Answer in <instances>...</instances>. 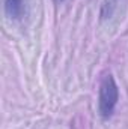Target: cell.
I'll return each mask as SVG.
<instances>
[{
  "label": "cell",
  "instance_id": "7a4b0ae2",
  "mask_svg": "<svg viewBox=\"0 0 128 129\" xmlns=\"http://www.w3.org/2000/svg\"><path fill=\"white\" fill-rule=\"evenodd\" d=\"M3 11L9 21L20 23L29 15V0H3Z\"/></svg>",
  "mask_w": 128,
  "mask_h": 129
},
{
  "label": "cell",
  "instance_id": "3957f363",
  "mask_svg": "<svg viewBox=\"0 0 128 129\" xmlns=\"http://www.w3.org/2000/svg\"><path fill=\"white\" fill-rule=\"evenodd\" d=\"M56 3H62V2H65V0H54Z\"/></svg>",
  "mask_w": 128,
  "mask_h": 129
},
{
  "label": "cell",
  "instance_id": "6da1fadb",
  "mask_svg": "<svg viewBox=\"0 0 128 129\" xmlns=\"http://www.w3.org/2000/svg\"><path fill=\"white\" fill-rule=\"evenodd\" d=\"M119 86L112 72H105L98 86V114L102 120H110L119 102Z\"/></svg>",
  "mask_w": 128,
  "mask_h": 129
}]
</instances>
